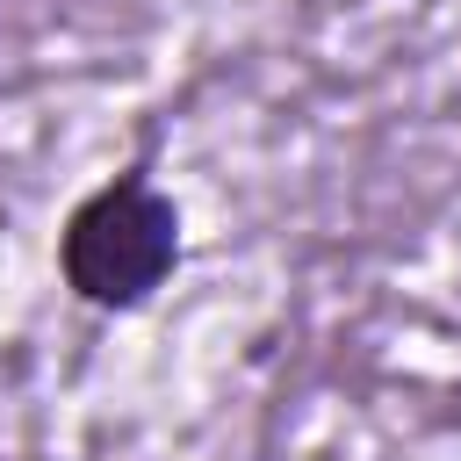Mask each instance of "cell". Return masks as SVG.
<instances>
[{"label":"cell","mask_w":461,"mask_h":461,"mask_svg":"<svg viewBox=\"0 0 461 461\" xmlns=\"http://www.w3.org/2000/svg\"><path fill=\"white\" fill-rule=\"evenodd\" d=\"M58 267H65V288L79 303H94V310L144 303L180 267V209H173V194H158L144 173L101 180L65 216Z\"/></svg>","instance_id":"obj_1"}]
</instances>
